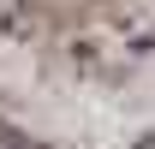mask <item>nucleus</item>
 Here are the masks:
<instances>
[{"label": "nucleus", "instance_id": "nucleus-1", "mask_svg": "<svg viewBox=\"0 0 155 149\" xmlns=\"http://www.w3.org/2000/svg\"><path fill=\"white\" fill-rule=\"evenodd\" d=\"M0 149H24V143H18V137H12V131H0Z\"/></svg>", "mask_w": 155, "mask_h": 149}]
</instances>
